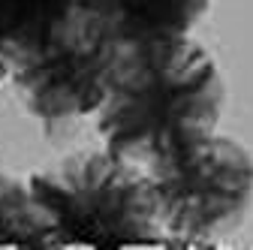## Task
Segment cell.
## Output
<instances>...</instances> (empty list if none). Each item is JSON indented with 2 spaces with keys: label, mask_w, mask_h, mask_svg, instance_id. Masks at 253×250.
Here are the masks:
<instances>
[{
  "label": "cell",
  "mask_w": 253,
  "mask_h": 250,
  "mask_svg": "<svg viewBox=\"0 0 253 250\" xmlns=\"http://www.w3.org/2000/svg\"><path fill=\"white\" fill-rule=\"evenodd\" d=\"M118 54V42L79 6L45 42L12 57L9 76L21 106L45 127H60L100 109Z\"/></svg>",
  "instance_id": "cell-4"
},
{
  "label": "cell",
  "mask_w": 253,
  "mask_h": 250,
  "mask_svg": "<svg viewBox=\"0 0 253 250\" xmlns=\"http://www.w3.org/2000/svg\"><path fill=\"white\" fill-rule=\"evenodd\" d=\"M0 247H54L45 214L27 187L9 172H0Z\"/></svg>",
  "instance_id": "cell-7"
},
{
  "label": "cell",
  "mask_w": 253,
  "mask_h": 250,
  "mask_svg": "<svg viewBox=\"0 0 253 250\" xmlns=\"http://www.w3.org/2000/svg\"><path fill=\"white\" fill-rule=\"evenodd\" d=\"M226 103L214 57L190 37L121 48L97 109L106 151L145 169L172 145L211 133Z\"/></svg>",
  "instance_id": "cell-1"
},
{
  "label": "cell",
  "mask_w": 253,
  "mask_h": 250,
  "mask_svg": "<svg viewBox=\"0 0 253 250\" xmlns=\"http://www.w3.org/2000/svg\"><path fill=\"white\" fill-rule=\"evenodd\" d=\"M9 76V57H6V48L0 45V82Z\"/></svg>",
  "instance_id": "cell-8"
},
{
  "label": "cell",
  "mask_w": 253,
  "mask_h": 250,
  "mask_svg": "<svg viewBox=\"0 0 253 250\" xmlns=\"http://www.w3.org/2000/svg\"><path fill=\"white\" fill-rule=\"evenodd\" d=\"M79 9V0H0V45L12 57L37 48Z\"/></svg>",
  "instance_id": "cell-6"
},
{
  "label": "cell",
  "mask_w": 253,
  "mask_h": 250,
  "mask_svg": "<svg viewBox=\"0 0 253 250\" xmlns=\"http://www.w3.org/2000/svg\"><path fill=\"white\" fill-rule=\"evenodd\" d=\"M79 6L118 42V48L187 37L208 0H79Z\"/></svg>",
  "instance_id": "cell-5"
},
{
  "label": "cell",
  "mask_w": 253,
  "mask_h": 250,
  "mask_svg": "<svg viewBox=\"0 0 253 250\" xmlns=\"http://www.w3.org/2000/svg\"><path fill=\"white\" fill-rule=\"evenodd\" d=\"M27 190L45 214L54 247L166 244L148 175L112 151H82L30 175Z\"/></svg>",
  "instance_id": "cell-2"
},
{
  "label": "cell",
  "mask_w": 253,
  "mask_h": 250,
  "mask_svg": "<svg viewBox=\"0 0 253 250\" xmlns=\"http://www.w3.org/2000/svg\"><path fill=\"white\" fill-rule=\"evenodd\" d=\"M157 199L166 244H205L235 232L253 202V157L229 139H184L142 169Z\"/></svg>",
  "instance_id": "cell-3"
}]
</instances>
